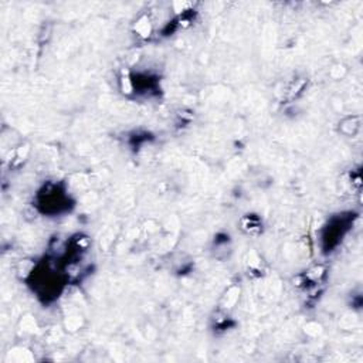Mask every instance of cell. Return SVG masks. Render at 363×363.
Listing matches in <instances>:
<instances>
[{
    "label": "cell",
    "mask_w": 363,
    "mask_h": 363,
    "mask_svg": "<svg viewBox=\"0 0 363 363\" xmlns=\"http://www.w3.org/2000/svg\"><path fill=\"white\" fill-rule=\"evenodd\" d=\"M44 214H60L68 210L69 197L58 183H48L37 194V204Z\"/></svg>",
    "instance_id": "obj_1"
},
{
    "label": "cell",
    "mask_w": 363,
    "mask_h": 363,
    "mask_svg": "<svg viewBox=\"0 0 363 363\" xmlns=\"http://www.w3.org/2000/svg\"><path fill=\"white\" fill-rule=\"evenodd\" d=\"M354 217L356 216L352 211H349L346 214H337L329 220V223L322 230L323 252H330L333 251V248H336L339 241H342L343 235L347 233Z\"/></svg>",
    "instance_id": "obj_2"
},
{
    "label": "cell",
    "mask_w": 363,
    "mask_h": 363,
    "mask_svg": "<svg viewBox=\"0 0 363 363\" xmlns=\"http://www.w3.org/2000/svg\"><path fill=\"white\" fill-rule=\"evenodd\" d=\"M241 224H242V228L247 230V233L250 234H255V230L257 231L261 230V220L255 214H245L241 220Z\"/></svg>",
    "instance_id": "obj_3"
}]
</instances>
